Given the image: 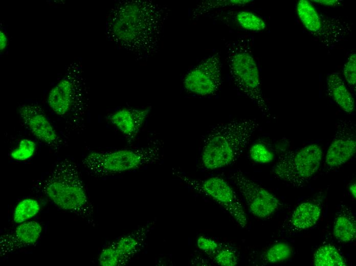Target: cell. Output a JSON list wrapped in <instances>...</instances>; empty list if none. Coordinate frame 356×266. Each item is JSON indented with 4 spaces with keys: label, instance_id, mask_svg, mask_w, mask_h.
<instances>
[{
    "label": "cell",
    "instance_id": "83f0119b",
    "mask_svg": "<svg viewBox=\"0 0 356 266\" xmlns=\"http://www.w3.org/2000/svg\"><path fill=\"white\" fill-rule=\"evenodd\" d=\"M197 246L201 250L210 256L220 247L221 245L210 238L200 236L197 240Z\"/></svg>",
    "mask_w": 356,
    "mask_h": 266
},
{
    "label": "cell",
    "instance_id": "52a82bcc",
    "mask_svg": "<svg viewBox=\"0 0 356 266\" xmlns=\"http://www.w3.org/2000/svg\"><path fill=\"white\" fill-rule=\"evenodd\" d=\"M80 70H72L50 90L47 103L49 107L61 117L73 114L79 119L85 112V94Z\"/></svg>",
    "mask_w": 356,
    "mask_h": 266
},
{
    "label": "cell",
    "instance_id": "7402d4cb",
    "mask_svg": "<svg viewBox=\"0 0 356 266\" xmlns=\"http://www.w3.org/2000/svg\"><path fill=\"white\" fill-rule=\"evenodd\" d=\"M292 254V248L288 243L279 242L268 249L264 254V259L268 263H277L286 260Z\"/></svg>",
    "mask_w": 356,
    "mask_h": 266
},
{
    "label": "cell",
    "instance_id": "ffe728a7",
    "mask_svg": "<svg viewBox=\"0 0 356 266\" xmlns=\"http://www.w3.org/2000/svg\"><path fill=\"white\" fill-rule=\"evenodd\" d=\"M313 264L316 266H346L345 258L332 245L327 243L321 246L314 255Z\"/></svg>",
    "mask_w": 356,
    "mask_h": 266
},
{
    "label": "cell",
    "instance_id": "f1b7e54d",
    "mask_svg": "<svg viewBox=\"0 0 356 266\" xmlns=\"http://www.w3.org/2000/svg\"><path fill=\"white\" fill-rule=\"evenodd\" d=\"M8 44V37L6 32L3 30L0 31V51H4Z\"/></svg>",
    "mask_w": 356,
    "mask_h": 266
},
{
    "label": "cell",
    "instance_id": "d6986e66",
    "mask_svg": "<svg viewBox=\"0 0 356 266\" xmlns=\"http://www.w3.org/2000/svg\"><path fill=\"white\" fill-rule=\"evenodd\" d=\"M333 235L337 240L343 243L350 242L355 238V219L347 206H342L336 214Z\"/></svg>",
    "mask_w": 356,
    "mask_h": 266
},
{
    "label": "cell",
    "instance_id": "7c38bea8",
    "mask_svg": "<svg viewBox=\"0 0 356 266\" xmlns=\"http://www.w3.org/2000/svg\"><path fill=\"white\" fill-rule=\"evenodd\" d=\"M354 129L353 123L349 120H341L338 122L333 140L326 154L325 163L328 168L341 166L355 153Z\"/></svg>",
    "mask_w": 356,
    "mask_h": 266
},
{
    "label": "cell",
    "instance_id": "7a4b0ae2",
    "mask_svg": "<svg viewBox=\"0 0 356 266\" xmlns=\"http://www.w3.org/2000/svg\"><path fill=\"white\" fill-rule=\"evenodd\" d=\"M254 119L232 120L212 126L205 135L201 156L203 166L215 170L227 166L242 154L259 127Z\"/></svg>",
    "mask_w": 356,
    "mask_h": 266
},
{
    "label": "cell",
    "instance_id": "5bb4252c",
    "mask_svg": "<svg viewBox=\"0 0 356 266\" xmlns=\"http://www.w3.org/2000/svg\"><path fill=\"white\" fill-rule=\"evenodd\" d=\"M42 232V227L37 221H27L18 224L11 231L1 235L0 255L5 256L35 245Z\"/></svg>",
    "mask_w": 356,
    "mask_h": 266
},
{
    "label": "cell",
    "instance_id": "8fae6325",
    "mask_svg": "<svg viewBox=\"0 0 356 266\" xmlns=\"http://www.w3.org/2000/svg\"><path fill=\"white\" fill-rule=\"evenodd\" d=\"M221 68L218 54L209 56L186 74L183 82L184 88L201 96L214 95L221 85Z\"/></svg>",
    "mask_w": 356,
    "mask_h": 266
},
{
    "label": "cell",
    "instance_id": "5b68a950",
    "mask_svg": "<svg viewBox=\"0 0 356 266\" xmlns=\"http://www.w3.org/2000/svg\"><path fill=\"white\" fill-rule=\"evenodd\" d=\"M227 48L228 64L235 84L263 114L269 117L270 107L263 95L259 70L250 48L239 40L230 43Z\"/></svg>",
    "mask_w": 356,
    "mask_h": 266
},
{
    "label": "cell",
    "instance_id": "3957f363",
    "mask_svg": "<svg viewBox=\"0 0 356 266\" xmlns=\"http://www.w3.org/2000/svg\"><path fill=\"white\" fill-rule=\"evenodd\" d=\"M41 193L58 208L86 219L93 216L77 165L71 160L58 162L38 185Z\"/></svg>",
    "mask_w": 356,
    "mask_h": 266
},
{
    "label": "cell",
    "instance_id": "4dcf8cb0",
    "mask_svg": "<svg viewBox=\"0 0 356 266\" xmlns=\"http://www.w3.org/2000/svg\"><path fill=\"white\" fill-rule=\"evenodd\" d=\"M351 195L354 198H356V185L355 183L351 184L349 187Z\"/></svg>",
    "mask_w": 356,
    "mask_h": 266
},
{
    "label": "cell",
    "instance_id": "cb8c5ba5",
    "mask_svg": "<svg viewBox=\"0 0 356 266\" xmlns=\"http://www.w3.org/2000/svg\"><path fill=\"white\" fill-rule=\"evenodd\" d=\"M36 148V143L32 140L23 139L18 146L10 152L11 158L16 161H25L34 155Z\"/></svg>",
    "mask_w": 356,
    "mask_h": 266
},
{
    "label": "cell",
    "instance_id": "484cf974",
    "mask_svg": "<svg viewBox=\"0 0 356 266\" xmlns=\"http://www.w3.org/2000/svg\"><path fill=\"white\" fill-rule=\"evenodd\" d=\"M249 154L252 161L260 164L269 163L274 157L273 153L261 143L253 144L250 149Z\"/></svg>",
    "mask_w": 356,
    "mask_h": 266
},
{
    "label": "cell",
    "instance_id": "277c9868",
    "mask_svg": "<svg viewBox=\"0 0 356 266\" xmlns=\"http://www.w3.org/2000/svg\"><path fill=\"white\" fill-rule=\"evenodd\" d=\"M158 146L114 151H93L82 161L85 168L93 175L105 176L135 170L160 160Z\"/></svg>",
    "mask_w": 356,
    "mask_h": 266
},
{
    "label": "cell",
    "instance_id": "4316f807",
    "mask_svg": "<svg viewBox=\"0 0 356 266\" xmlns=\"http://www.w3.org/2000/svg\"><path fill=\"white\" fill-rule=\"evenodd\" d=\"M343 75L347 82L355 88L356 83V54L352 53L348 57L343 68Z\"/></svg>",
    "mask_w": 356,
    "mask_h": 266
},
{
    "label": "cell",
    "instance_id": "d4e9b609",
    "mask_svg": "<svg viewBox=\"0 0 356 266\" xmlns=\"http://www.w3.org/2000/svg\"><path fill=\"white\" fill-rule=\"evenodd\" d=\"M214 261L222 266H234L238 264V257L233 249L221 246L212 255Z\"/></svg>",
    "mask_w": 356,
    "mask_h": 266
},
{
    "label": "cell",
    "instance_id": "9a60e30c",
    "mask_svg": "<svg viewBox=\"0 0 356 266\" xmlns=\"http://www.w3.org/2000/svg\"><path fill=\"white\" fill-rule=\"evenodd\" d=\"M150 108H123L108 117L109 122L126 138H135L148 116Z\"/></svg>",
    "mask_w": 356,
    "mask_h": 266
},
{
    "label": "cell",
    "instance_id": "f546056e",
    "mask_svg": "<svg viewBox=\"0 0 356 266\" xmlns=\"http://www.w3.org/2000/svg\"><path fill=\"white\" fill-rule=\"evenodd\" d=\"M310 1L323 6L332 7L338 6L340 3V1L337 0H315Z\"/></svg>",
    "mask_w": 356,
    "mask_h": 266
},
{
    "label": "cell",
    "instance_id": "2e32d148",
    "mask_svg": "<svg viewBox=\"0 0 356 266\" xmlns=\"http://www.w3.org/2000/svg\"><path fill=\"white\" fill-rule=\"evenodd\" d=\"M296 10L298 16L305 29L319 39L325 29L326 18H323L310 1H299Z\"/></svg>",
    "mask_w": 356,
    "mask_h": 266
},
{
    "label": "cell",
    "instance_id": "4fadbf2b",
    "mask_svg": "<svg viewBox=\"0 0 356 266\" xmlns=\"http://www.w3.org/2000/svg\"><path fill=\"white\" fill-rule=\"evenodd\" d=\"M18 114L24 124L38 140L52 147L60 145L61 140L41 108L34 103L21 105Z\"/></svg>",
    "mask_w": 356,
    "mask_h": 266
},
{
    "label": "cell",
    "instance_id": "ba28073f",
    "mask_svg": "<svg viewBox=\"0 0 356 266\" xmlns=\"http://www.w3.org/2000/svg\"><path fill=\"white\" fill-rule=\"evenodd\" d=\"M173 173L190 189L216 202L242 228L247 227V217L241 202L225 180L218 176L195 179L176 171Z\"/></svg>",
    "mask_w": 356,
    "mask_h": 266
},
{
    "label": "cell",
    "instance_id": "e0dca14e",
    "mask_svg": "<svg viewBox=\"0 0 356 266\" xmlns=\"http://www.w3.org/2000/svg\"><path fill=\"white\" fill-rule=\"evenodd\" d=\"M327 90L335 102L348 114L353 113L354 99L338 73L331 72L326 77Z\"/></svg>",
    "mask_w": 356,
    "mask_h": 266
},
{
    "label": "cell",
    "instance_id": "603a6c76",
    "mask_svg": "<svg viewBox=\"0 0 356 266\" xmlns=\"http://www.w3.org/2000/svg\"><path fill=\"white\" fill-rule=\"evenodd\" d=\"M236 18L238 25L247 30L259 31L266 27L265 23L261 17L248 11L239 12Z\"/></svg>",
    "mask_w": 356,
    "mask_h": 266
},
{
    "label": "cell",
    "instance_id": "6da1fadb",
    "mask_svg": "<svg viewBox=\"0 0 356 266\" xmlns=\"http://www.w3.org/2000/svg\"><path fill=\"white\" fill-rule=\"evenodd\" d=\"M167 14L166 7L150 1L119 2L108 14L107 35L122 48L146 57L159 47Z\"/></svg>",
    "mask_w": 356,
    "mask_h": 266
},
{
    "label": "cell",
    "instance_id": "30bf717a",
    "mask_svg": "<svg viewBox=\"0 0 356 266\" xmlns=\"http://www.w3.org/2000/svg\"><path fill=\"white\" fill-rule=\"evenodd\" d=\"M228 176L254 216L260 218H267L273 214L280 206V202L277 197L248 178L241 171H233Z\"/></svg>",
    "mask_w": 356,
    "mask_h": 266
},
{
    "label": "cell",
    "instance_id": "9c48e42d",
    "mask_svg": "<svg viewBox=\"0 0 356 266\" xmlns=\"http://www.w3.org/2000/svg\"><path fill=\"white\" fill-rule=\"evenodd\" d=\"M153 225L152 221L147 222L108 244L99 254V264L121 266L127 263L143 248Z\"/></svg>",
    "mask_w": 356,
    "mask_h": 266
},
{
    "label": "cell",
    "instance_id": "8992f818",
    "mask_svg": "<svg viewBox=\"0 0 356 266\" xmlns=\"http://www.w3.org/2000/svg\"><path fill=\"white\" fill-rule=\"evenodd\" d=\"M323 154L321 147L316 144L285 151L279 157L272 172L280 180L295 187H302L319 170Z\"/></svg>",
    "mask_w": 356,
    "mask_h": 266
},
{
    "label": "cell",
    "instance_id": "44dd1931",
    "mask_svg": "<svg viewBox=\"0 0 356 266\" xmlns=\"http://www.w3.org/2000/svg\"><path fill=\"white\" fill-rule=\"evenodd\" d=\"M40 210V205L37 200L33 198H24L17 204L14 209L13 221L17 224L27 221L36 216Z\"/></svg>",
    "mask_w": 356,
    "mask_h": 266
},
{
    "label": "cell",
    "instance_id": "ac0fdd59",
    "mask_svg": "<svg viewBox=\"0 0 356 266\" xmlns=\"http://www.w3.org/2000/svg\"><path fill=\"white\" fill-rule=\"evenodd\" d=\"M321 215V207L316 203L307 201L299 204L292 213L289 224L293 230L301 231L315 225Z\"/></svg>",
    "mask_w": 356,
    "mask_h": 266
}]
</instances>
